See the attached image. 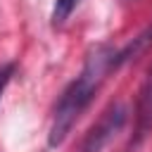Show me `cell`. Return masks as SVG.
Here are the masks:
<instances>
[{
    "label": "cell",
    "instance_id": "5b68a950",
    "mask_svg": "<svg viewBox=\"0 0 152 152\" xmlns=\"http://www.w3.org/2000/svg\"><path fill=\"white\" fill-rule=\"evenodd\" d=\"M14 71H17V64H14V62H7V64H0V97H2V93H5V88H7V83L12 81V76H14Z\"/></svg>",
    "mask_w": 152,
    "mask_h": 152
},
{
    "label": "cell",
    "instance_id": "3957f363",
    "mask_svg": "<svg viewBox=\"0 0 152 152\" xmlns=\"http://www.w3.org/2000/svg\"><path fill=\"white\" fill-rule=\"evenodd\" d=\"M152 48V26H147L140 36H135L126 48H121L119 52H114V57H112V69H119V66H124L126 62H133V59H138L142 52H147Z\"/></svg>",
    "mask_w": 152,
    "mask_h": 152
},
{
    "label": "cell",
    "instance_id": "52a82bcc",
    "mask_svg": "<svg viewBox=\"0 0 152 152\" xmlns=\"http://www.w3.org/2000/svg\"><path fill=\"white\" fill-rule=\"evenodd\" d=\"M124 2H131V0H124Z\"/></svg>",
    "mask_w": 152,
    "mask_h": 152
},
{
    "label": "cell",
    "instance_id": "6da1fadb",
    "mask_svg": "<svg viewBox=\"0 0 152 152\" xmlns=\"http://www.w3.org/2000/svg\"><path fill=\"white\" fill-rule=\"evenodd\" d=\"M114 52L116 50L104 45V43L90 48L81 74L64 88V93L59 95V100L55 104V114H52V124H50V133H48V145L50 147H59L66 140V135L71 133L78 116L93 102V97L100 90L104 76L112 71Z\"/></svg>",
    "mask_w": 152,
    "mask_h": 152
},
{
    "label": "cell",
    "instance_id": "277c9868",
    "mask_svg": "<svg viewBox=\"0 0 152 152\" xmlns=\"http://www.w3.org/2000/svg\"><path fill=\"white\" fill-rule=\"evenodd\" d=\"M78 2L81 0H55V7H52V26H62L69 17H71V12L78 7Z\"/></svg>",
    "mask_w": 152,
    "mask_h": 152
},
{
    "label": "cell",
    "instance_id": "8992f818",
    "mask_svg": "<svg viewBox=\"0 0 152 152\" xmlns=\"http://www.w3.org/2000/svg\"><path fill=\"white\" fill-rule=\"evenodd\" d=\"M145 104H147V112L152 114V90H150V93L145 95Z\"/></svg>",
    "mask_w": 152,
    "mask_h": 152
},
{
    "label": "cell",
    "instance_id": "7a4b0ae2",
    "mask_svg": "<svg viewBox=\"0 0 152 152\" xmlns=\"http://www.w3.org/2000/svg\"><path fill=\"white\" fill-rule=\"evenodd\" d=\"M126 119H128V107H126L124 102H114V104L100 116V121L86 133L83 145H81V152H102V150L114 140V135L124 128Z\"/></svg>",
    "mask_w": 152,
    "mask_h": 152
},
{
    "label": "cell",
    "instance_id": "ba28073f",
    "mask_svg": "<svg viewBox=\"0 0 152 152\" xmlns=\"http://www.w3.org/2000/svg\"><path fill=\"white\" fill-rule=\"evenodd\" d=\"M150 74H152V69H150Z\"/></svg>",
    "mask_w": 152,
    "mask_h": 152
}]
</instances>
